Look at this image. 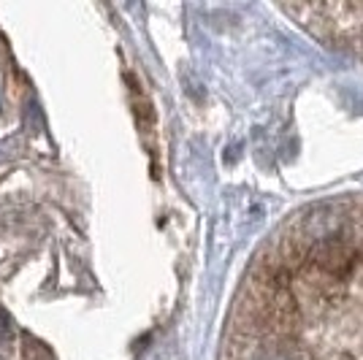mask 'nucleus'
<instances>
[{
  "instance_id": "nucleus-2",
  "label": "nucleus",
  "mask_w": 363,
  "mask_h": 360,
  "mask_svg": "<svg viewBox=\"0 0 363 360\" xmlns=\"http://www.w3.org/2000/svg\"><path fill=\"white\" fill-rule=\"evenodd\" d=\"M11 339H14V322H11V317L0 309V349H6V347L11 344Z\"/></svg>"
},
{
  "instance_id": "nucleus-1",
  "label": "nucleus",
  "mask_w": 363,
  "mask_h": 360,
  "mask_svg": "<svg viewBox=\"0 0 363 360\" xmlns=\"http://www.w3.org/2000/svg\"><path fill=\"white\" fill-rule=\"evenodd\" d=\"M306 11L331 30L333 41H342L363 55V6H312Z\"/></svg>"
}]
</instances>
